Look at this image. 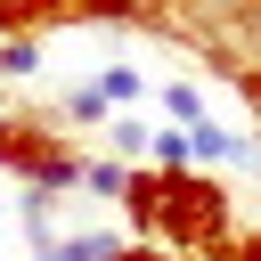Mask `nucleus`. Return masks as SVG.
<instances>
[{"mask_svg":"<svg viewBox=\"0 0 261 261\" xmlns=\"http://www.w3.org/2000/svg\"><path fill=\"white\" fill-rule=\"evenodd\" d=\"M155 245H171V253H220V245H237V196H228V179L220 171H163Z\"/></svg>","mask_w":261,"mask_h":261,"instance_id":"obj_1","label":"nucleus"},{"mask_svg":"<svg viewBox=\"0 0 261 261\" xmlns=\"http://www.w3.org/2000/svg\"><path fill=\"white\" fill-rule=\"evenodd\" d=\"M122 245H130L122 228H98V220H73V228H57V237H49V245H41L33 261H114Z\"/></svg>","mask_w":261,"mask_h":261,"instance_id":"obj_2","label":"nucleus"},{"mask_svg":"<svg viewBox=\"0 0 261 261\" xmlns=\"http://www.w3.org/2000/svg\"><path fill=\"white\" fill-rule=\"evenodd\" d=\"M57 122H73V130H106V122H114V106H106V90H98V82H73V90L57 98Z\"/></svg>","mask_w":261,"mask_h":261,"instance_id":"obj_3","label":"nucleus"},{"mask_svg":"<svg viewBox=\"0 0 261 261\" xmlns=\"http://www.w3.org/2000/svg\"><path fill=\"white\" fill-rule=\"evenodd\" d=\"M163 122H179V130H196V122H212V98H204V82H196V73H179V82H163Z\"/></svg>","mask_w":261,"mask_h":261,"instance_id":"obj_4","label":"nucleus"},{"mask_svg":"<svg viewBox=\"0 0 261 261\" xmlns=\"http://www.w3.org/2000/svg\"><path fill=\"white\" fill-rule=\"evenodd\" d=\"M90 82L106 90V106H114V114H130V106L147 98V73H139V65H122V57H106V65L90 73Z\"/></svg>","mask_w":261,"mask_h":261,"instance_id":"obj_5","label":"nucleus"},{"mask_svg":"<svg viewBox=\"0 0 261 261\" xmlns=\"http://www.w3.org/2000/svg\"><path fill=\"white\" fill-rule=\"evenodd\" d=\"M106 147H114L122 163H147V155H155V122H147L139 106H130V114H114V122H106Z\"/></svg>","mask_w":261,"mask_h":261,"instance_id":"obj_6","label":"nucleus"},{"mask_svg":"<svg viewBox=\"0 0 261 261\" xmlns=\"http://www.w3.org/2000/svg\"><path fill=\"white\" fill-rule=\"evenodd\" d=\"M16 228H24L33 253H41V245L57 237V196H49V188H16Z\"/></svg>","mask_w":261,"mask_h":261,"instance_id":"obj_7","label":"nucleus"},{"mask_svg":"<svg viewBox=\"0 0 261 261\" xmlns=\"http://www.w3.org/2000/svg\"><path fill=\"white\" fill-rule=\"evenodd\" d=\"M122 188H130V163H122V155H90V163H82V196L122 204Z\"/></svg>","mask_w":261,"mask_h":261,"instance_id":"obj_8","label":"nucleus"},{"mask_svg":"<svg viewBox=\"0 0 261 261\" xmlns=\"http://www.w3.org/2000/svg\"><path fill=\"white\" fill-rule=\"evenodd\" d=\"M41 73V33H0V82H33Z\"/></svg>","mask_w":261,"mask_h":261,"instance_id":"obj_9","label":"nucleus"},{"mask_svg":"<svg viewBox=\"0 0 261 261\" xmlns=\"http://www.w3.org/2000/svg\"><path fill=\"white\" fill-rule=\"evenodd\" d=\"M155 171H196V139L179 130V122H155V155H147Z\"/></svg>","mask_w":261,"mask_h":261,"instance_id":"obj_10","label":"nucleus"},{"mask_svg":"<svg viewBox=\"0 0 261 261\" xmlns=\"http://www.w3.org/2000/svg\"><path fill=\"white\" fill-rule=\"evenodd\" d=\"M114 261H171V245H155V237H130V245H122Z\"/></svg>","mask_w":261,"mask_h":261,"instance_id":"obj_11","label":"nucleus"},{"mask_svg":"<svg viewBox=\"0 0 261 261\" xmlns=\"http://www.w3.org/2000/svg\"><path fill=\"white\" fill-rule=\"evenodd\" d=\"M228 261H261V228H237V245H228Z\"/></svg>","mask_w":261,"mask_h":261,"instance_id":"obj_12","label":"nucleus"}]
</instances>
